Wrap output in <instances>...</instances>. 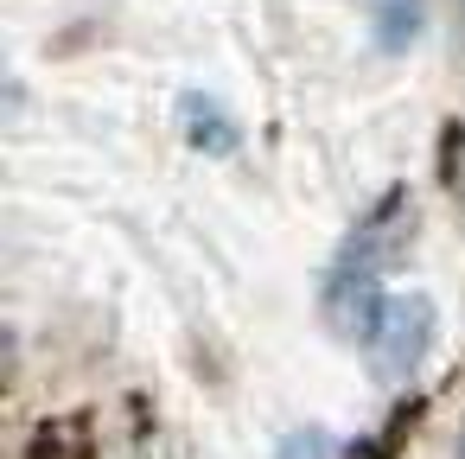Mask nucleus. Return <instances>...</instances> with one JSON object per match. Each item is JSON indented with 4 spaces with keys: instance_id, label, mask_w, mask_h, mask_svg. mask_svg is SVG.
<instances>
[{
    "instance_id": "1",
    "label": "nucleus",
    "mask_w": 465,
    "mask_h": 459,
    "mask_svg": "<svg viewBox=\"0 0 465 459\" xmlns=\"http://www.w3.org/2000/svg\"><path fill=\"white\" fill-rule=\"evenodd\" d=\"M433 332H440V319H433V300H427V294H389V300H382V313H376V319H370V332H363L370 370H376L382 383L414 376V370H420V357L433 351Z\"/></svg>"
},
{
    "instance_id": "2",
    "label": "nucleus",
    "mask_w": 465,
    "mask_h": 459,
    "mask_svg": "<svg viewBox=\"0 0 465 459\" xmlns=\"http://www.w3.org/2000/svg\"><path fill=\"white\" fill-rule=\"evenodd\" d=\"M185 135H192L198 147H230V141H236V128L217 115L211 96H185Z\"/></svg>"
},
{
    "instance_id": "3",
    "label": "nucleus",
    "mask_w": 465,
    "mask_h": 459,
    "mask_svg": "<svg viewBox=\"0 0 465 459\" xmlns=\"http://www.w3.org/2000/svg\"><path fill=\"white\" fill-rule=\"evenodd\" d=\"M420 33V0H376V39L382 45H408Z\"/></svg>"
},
{
    "instance_id": "4",
    "label": "nucleus",
    "mask_w": 465,
    "mask_h": 459,
    "mask_svg": "<svg viewBox=\"0 0 465 459\" xmlns=\"http://www.w3.org/2000/svg\"><path fill=\"white\" fill-rule=\"evenodd\" d=\"M274 459H338V440L325 434V427H300V434H287L281 440V453Z\"/></svg>"
},
{
    "instance_id": "5",
    "label": "nucleus",
    "mask_w": 465,
    "mask_h": 459,
    "mask_svg": "<svg viewBox=\"0 0 465 459\" xmlns=\"http://www.w3.org/2000/svg\"><path fill=\"white\" fill-rule=\"evenodd\" d=\"M459 459H465V427H459Z\"/></svg>"
}]
</instances>
